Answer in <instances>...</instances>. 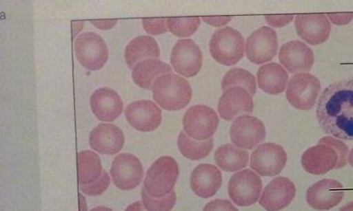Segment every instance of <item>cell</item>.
Returning a JSON list of instances; mask_svg holds the SVG:
<instances>
[{"instance_id": "obj_43", "label": "cell", "mask_w": 353, "mask_h": 211, "mask_svg": "<svg viewBox=\"0 0 353 211\" xmlns=\"http://www.w3.org/2000/svg\"><path fill=\"white\" fill-rule=\"evenodd\" d=\"M80 201H81V211H87V206H86V200L83 197V195H80Z\"/></svg>"}, {"instance_id": "obj_37", "label": "cell", "mask_w": 353, "mask_h": 211, "mask_svg": "<svg viewBox=\"0 0 353 211\" xmlns=\"http://www.w3.org/2000/svg\"><path fill=\"white\" fill-rule=\"evenodd\" d=\"M293 19H295L293 15H269V16L265 17V20L270 26L277 28L291 23Z\"/></svg>"}, {"instance_id": "obj_4", "label": "cell", "mask_w": 353, "mask_h": 211, "mask_svg": "<svg viewBox=\"0 0 353 211\" xmlns=\"http://www.w3.org/2000/svg\"><path fill=\"white\" fill-rule=\"evenodd\" d=\"M178 163L172 157H161L148 170L144 179V188L150 197L162 198L172 191L178 181Z\"/></svg>"}, {"instance_id": "obj_10", "label": "cell", "mask_w": 353, "mask_h": 211, "mask_svg": "<svg viewBox=\"0 0 353 211\" xmlns=\"http://www.w3.org/2000/svg\"><path fill=\"white\" fill-rule=\"evenodd\" d=\"M279 39L273 28L260 27L248 36L245 42V55L255 65L266 64L277 54Z\"/></svg>"}, {"instance_id": "obj_19", "label": "cell", "mask_w": 353, "mask_h": 211, "mask_svg": "<svg viewBox=\"0 0 353 211\" xmlns=\"http://www.w3.org/2000/svg\"><path fill=\"white\" fill-rule=\"evenodd\" d=\"M295 195V185L291 179L276 177L264 188L259 203L267 211H279L291 204Z\"/></svg>"}, {"instance_id": "obj_26", "label": "cell", "mask_w": 353, "mask_h": 211, "mask_svg": "<svg viewBox=\"0 0 353 211\" xmlns=\"http://www.w3.org/2000/svg\"><path fill=\"white\" fill-rule=\"evenodd\" d=\"M160 58L159 44L153 37L138 36L128 44L125 49V59L130 68H134L139 63L146 59Z\"/></svg>"}, {"instance_id": "obj_1", "label": "cell", "mask_w": 353, "mask_h": 211, "mask_svg": "<svg viewBox=\"0 0 353 211\" xmlns=\"http://www.w3.org/2000/svg\"><path fill=\"white\" fill-rule=\"evenodd\" d=\"M316 115L325 133L353 140V78L335 82L321 94Z\"/></svg>"}, {"instance_id": "obj_16", "label": "cell", "mask_w": 353, "mask_h": 211, "mask_svg": "<svg viewBox=\"0 0 353 211\" xmlns=\"http://www.w3.org/2000/svg\"><path fill=\"white\" fill-rule=\"evenodd\" d=\"M279 62L292 74H307L314 64V54L305 43L292 41L282 45Z\"/></svg>"}, {"instance_id": "obj_35", "label": "cell", "mask_w": 353, "mask_h": 211, "mask_svg": "<svg viewBox=\"0 0 353 211\" xmlns=\"http://www.w3.org/2000/svg\"><path fill=\"white\" fill-rule=\"evenodd\" d=\"M143 26L144 30L152 36H159L169 30L167 19H144Z\"/></svg>"}, {"instance_id": "obj_23", "label": "cell", "mask_w": 353, "mask_h": 211, "mask_svg": "<svg viewBox=\"0 0 353 211\" xmlns=\"http://www.w3.org/2000/svg\"><path fill=\"white\" fill-rule=\"evenodd\" d=\"M223 184L222 173L216 166L210 164H201L192 172L190 186L199 197H213Z\"/></svg>"}, {"instance_id": "obj_45", "label": "cell", "mask_w": 353, "mask_h": 211, "mask_svg": "<svg viewBox=\"0 0 353 211\" xmlns=\"http://www.w3.org/2000/svg\"><path fill=\"white\" fill-rule=\"evenodd\" d=\"M91 211H113V210H110V209H109V208H107L105 206H99V207L94 208V209H93Z\"/></svg>"}, {"instance_id": "obj_33", "label": "cell", "mask_w": 353, "mask_h": 211, "mask_svg": "<svg viewBox=\"0 0 353 211\" xmlns=\"http://www.w3.org/2000/svg\"><path fill=\"white\" fill-rule=\"evenodd\" d=\"M318 144H325L332 146L339 153V163L337 169L345 168L348 163L349 148L343 141L333 137H324L318 141Z\"/></svg>"}, {"instance_id": "obj_29", "label": "cell", "mask_w": 353, "mask_h": 211, "mask_svg": "<svg viewBox=\"0 0 353 211\" xmlns=\"http://www.w3.org/2000/svg\"><path fill=\"white\" fill-rule=\"evenodd\" d=\"M214 142L212 138L206 141H197L193 140L181 131L178 138V147L183 156L191 160H200L204 159L212 152Z\"/></svg>"}, {"instance_id": "obj_38", "label": "cell", "mask_w": 353, "mask_h": 211, "mask_svg": "<svg viewBox=\"0 0 353 211\" xmlns=\"http://www.w3.org/2000/svg\"><path fill=\"white\" fill-rule=\"evenodd\" d=\"M327 19L336 26H345L351 23L353 20V12H345V14H327Z\"/></svg>"}, {"instance_id": "obj_13", "label": "cell", "mask_w": 353, "mask_h": 211, "mask_svg": "<svg viewBox=\"0 0 353 211\" xmlns=\"http://www.w3.org/2000/svg\"><path fill=\"white\" fill-rule=\"evenodd\" d=\"M230 134L234 146L241 149L253 150L266 138V129L261 120L245 115L233 122Z\"/></svg>"}, {"instance_id": "obj_20", "label": "cell", "mask_w": 353, "mask_h": 211, "mask_svg": "<svg viewBox=\"0 0 353 211\" xmlns=\"http://www.w3.org/2000/svg\"><path fill=\"white\" fill-rule=\"evenodd\" d=\"M339 155L332 146L317 144L309 148L301 157L302 166L305 172L314 175H323L336 169Z\"/></svg>"}, {"instance_id": "obj_31", "label": "cell", "mask_w": 353, "mask_h": 211, "mask_svg": "<svg viewBox=\"0 0 353 211\" xmlns=\"http://www.w3.org/2000/svg\"><path fill=\"white\" fill-rule=\"evenodd\" d=\"M201 19L199 17L167 19L168 30L176 37L193 36L200 27Z\"/></svg>"}, {"instance_id": "obj_36", "label": "cell", "mask_w": 353, "mask_h": 211, "mask_svg": "<svg viewBox=\"0 0 353 211\" xmlns=\"http://www.w3.org/2000/svg\"><path fill=\"white\" fill-rule=\"evenodd\" d=\"M203 211H239L232 201L223 199L211 201L204 207Z\"/></svg>"}, {"instance_id": "obj_32", "label": "cell", "mask_w": 353, "mask_h": 211, "mask_svg": "<svg viewBox=\"0 0 353 211\" xmlns=\"http://www.w3.org/2000/svg\"><path fill=\"white\" fill-rule=\"evenodd\" d=\"M143 203L148 211H170L175 206L176 201V192L172 191L168 195L162 198L150 197L148 192L143 188L141 191Z\"/></svg>"}, {"instance_id": "obj_21", "label": "cell", "mask_w": 353, "mask_h": 211, "mask_svg": "<svg viewBox=\"0 0 353 211\" xmlns=\"http://www.w3.org/2000/svg\"><path fill=\"white\" fill-rule=\"evenodd\" d=\"M91 110L97 119L103 122H113L122 114L124 104L121 97L109 87L99 88L90 98Z\"/></svg>"}, {"instance_id": "obj_7", "label": "cell", "mask_w": 353, "mask_h": 211, "mask_svg": "<svg viewBox=\"0 0 353 211\" xmlns=\"http://www.w3.org/2000/svg\"><path fill=\"white\" fill-rule=\"evenodd\" d=\"M319 78L310 74H295L287 86L286 98L293 108L299 110L314 109L321 92Z\"/></svg>"}, {"instance_id": "obj_22", "label": "cell", "mask_w": 353, "mask_h": 211, "mask_svg": "<svg viewBox=\"0 0 353 211\" xmlns=\"http://www.w3.org/2000/svg\"><path fill=\"white\" fill-rule=\"evenodd\" d=\"M124 143V133L114 124H99L90 134V147L101 154L115 155L121 152Z\"/></svg>"}, {"instance_id": "obj_6", "label": "cell", "mask_w": 353, "mask_h": 211, "mask_svg": "<svg viewBox=\"0 0 353 211\" xmlns=\"http://www.w3.org/2000/svg\"><path fill=\"white\" fill-rule=\"evenodd\" d=\"M219 125L215 110L206 105H195L185 113L183 127L189 137L197 141L211 140Z\"/></svg>"}, {"instance_id": "obj_25", "label": "cell", "mask_w": 353, "mask_h": 211, "mask_svg": "<svg viewBox=\"0 0 353 211\" xmlns=\"http://www.w3.org/2000/svg\"><path fill=\"white\" fill-rule=\"evenodd\" d=\"M172 67L159 59H146L132 68V78L138 87L152 89L154 82L163 75L172 74Z\"/></svg>"}, {"instance_id": "obj_39", "label": "cell", "mask_w": 353, "mask_h": 211, "mask_svg": "<svg viewBox=\"0 0 353 211\" xmlns=\"http://www.w3.org/2000/svg\"><path fill=\"white\" fill-rule=\"evenodd\" d=\"M232 17L231 16H223V17H203V20L205 23L210 25V26L221 27L225 26L230 21H232Z\"/></svg>"}, {"instance_id": "obj_41", "label": "cell", "mask_w": 353, "mask_h": 211, "mask_svg": "<svg viewBox=\"0 0 353 211\" xmlns=\"http://www.w3.org/2000/svg\"><path fill=\"white\" fill-rule=\"evenodd\" d=\"M125 211H148L145 209L143 206V203L141 201H135V203H132L131 206H129Z\"/></svg>"}, {"instance_id": "obj_17", "label": "cell", "mask_w": 353, "mask_h": 211, "mask_svg": "<svg viewBox=\"0 0 353 211\" xmlns=\"http://www.w3.org/2000/svg\"><path fill=\"white\" fill-rule=\"evenodd\" d=\"M128 124L139 131H156L162 122V111L151 100H141L129 104L125 111Z\"/></svg>"}, {"instance_id": "obj_40", "label": "cell", "mask_w": 353, "mask_h": 211, "mask_svg": "<svg viewBox=\"0 0 353 211\" xmlns=\"http://www.w3.org/2000/svg\"><path fill=\"white\" fill-rule=\"evenodd\" d=\"M117 20L92 21L91 24L101 30H110L117 24Z\"/></svg>"}, {"instance_id": "obj_24", "label": "cell", "mask_w": 353, "mask_h": 211, "mask_svg": "<svg viewBox=\"0 0 353 211\" xmlns=\"http://www.w3.org/2000/svg\"><path fill=\"white\" fill-rule=\"evenodd\" d=\"M258 87L264 93L277 96L285 92L288 86L289 75L277 63L261 65L257 72Z\"/></svg>"}, {"instance_id": "obj_9", "label": "cell", "mask_w": 353, "mask_h": 211, "mask_svg": "<svg viewBox=\"0 0 353 211\" xmlns=\"http://www.w3.org/2000/svg\"><path fill=\"white\" fill-rule=\"evenodd\" d=\"M287 154L281 146L274 143L261 144L251 154L250 166L263 177L279 175L285 168Z\"/></svg>"}, {"instance_id": "obj_11", "label": "cell", "mask_w": 353, "mask_h": 211, "mask_svg": "<svg viewBox=\"0 0 353 211\" xmlns=\"http://www.w3.org/2000/svg\"><path fill=\"white\" fill-rule=\"evenodd\" d=\"M143 164L130 153H121L113 160L110 176L113 184L121 190H134L143 179Z\"/></svg>"}, {"instance_id": "obj_27", "label": "cell", "mask_w": 353, "mask_h": 211, "mask_svg": "<svg viewBox=\"0 0 353 211\" xmlns=\"http://www.w3.org/2000/svg\"><path fill=\"white\" fill-rule=\"evenodd\" d=\"M215 162L223 171L234 173L248 165L249 154L247 151L233 144H223L216 151Z\"/></svg>"}, {"instance_id": "obj_15", "label": "cell", "mask_w": 353, "mask_h": 211, "mask_svg": "<svg viewBox=\"0 0 353 211\" xmlns=\"http://www.w3.org/2000/svg\"><path fill=\"white\" fill-rule=\"evenodd\" d=\"M254 108L253 96L241 87L229 88L225 91L217 106L221 118L228 122L239 116L252 114Z\"/></svg>"}, {"instance_id": "obj_18", "label": "cell", "mask_w": 353, "mask_h": 211, "mask_svg": "<svg viewBox=\"0 0 353 211\" xmlns=\"http://www.w3.org/2000/svg\"><path fill=\"white\" fill-rule=\"evenodd\" d=\"M294 23L299 36L310 45H321L330 38L331 24L325 14H299Z\"/></svg>"}, {"instance_id": "obj_8", "label": "cell", "mask_w": 353, "mask_h": 211, "mask_svg": "<svg viewBox=\"0 0 353 211\" xmlns=\"http://www.w3.org/2000/svg\"><path fill=\"white\" fill-rule=\"evenodd\" d=\"M263 182L253 170L245 169L235 173L229 181L228 194L236 206H254L261 197Z\"/></svg>"}, {"instance_id": "obj_46", "label": "cell", "mask_w": 353, "mask_h": 211, "mask_svg": "<svg viewBox=\"0 0 353 211\" xmlns=\"http://www.w3.org/2000/svg\"><path fill=\"white\" fill-rule=\"evenodd\" d=\"M348 163L350 164V165H351L352 168H353V148L351 150V152L349 153Z\"/></svg>"}, {"instance_id": "obj_42", "label": "cell", "mask_w": 353, "mask_h": 211, "mask_svg": "<svg viewBox=\"0 0 353 211\" xmlns=\"http://www.w3.org/2000/svg\"><path fill=\"white\" fill-rule=\"evenodd\" d=\"M72 27H74V37L77 36V34L80 32L81 30H83V22H74V24H72Z\"/></svg>"}, {"instance_id": "obj_34", "label": "cell", "mask_w": 353, "mask_h": 211, "mask_svg": "<svg viewBox=\"0 0 353 211\" xmlns=\"http://www.w3.org/2000/svg\"><path fill=\"white\" fill-rule=\"evenodd\" d=\"M110 184V176L105 171L99 181L90 185H80V190L83 193L90 195V197H97V195L105 193L107 188H109Z\"/></svg>"}, {"instance_id": "obj_5", "label": "cell", "mask_w": 353, "mask_h": 211, "mask_svg": "<svg viewBox=\"0 0 353 211\" xmlns=\"http://www.w3.org/2000/svg\"><path fill=\"white\" fill-rule=\"evenodd\" d=\"M74 52L79 63L87 70H100L108 61V47L105 40L96 33L80 34L75 39Z\"/></svg>"}, {"instance_id": "obj_14", "label": "cell", "mask_w": 353, "mask_h": 211, "mask_svg": "<svg viewBox=\"0 0 353 211\" xmlns=\"http://www.w3.org/2000/svg\"><path fill=\"white\" fill-rule=\"evenodd\" d=\"M345 197L343 186L333 179H324L307 191L308 206L317 210H329L339 206Z\"/></svg>"}, {"instance_id": "obj_28", "label": "cell", "mask_w": 353, "mask_h": 211, "mask_svg": "<svg viewBox=\"0 0 353 211\" xmlns=\"http://www.w3.org/2000/svg\"><path fill=\"white\" fill-rule=\"evenodd\" d=\"M79 184L90 185L99 181L105 170L97 153L83 151L77 154Z\"/></svg>"}, {"instance_id": "obj_44", "label": "cell", "mask_w": 353, "mask_h": 211, "mask_svg": "<svg viewBox=\"0 0 353 211\" xmlns=\"http://www.w3.org/2000/svg\"><path fill=\"white\" fill-rule=\"evenodd\" d=\"M339 211H353V201L351 203L345 204V206H343Z\"/></svg>"}, {"instance_id": "obj_2", "label": "cell", "mask_w": 353, "mask_h": 211, "mask_svg": "<svg viewBox=\"0 0 353 211\" xmlns=\"http://www.w3.org/2000/svg\"><path fill=\"white\" fill-rule=\"evenodd\" d=\"M153 99L161 108L176 111L191 102L193 91L190 84L179 75L170 74L157 78L152 87Z\"/></svg>"}, {"instance_id": "obj_30", "label": "cell", "mask_w": 353, "mask_h": 211, "mask_svg": "<svg viewBox=\"0 0 353 211\" xmlns=\"http://www.w3.org/2000/svg\"><path fill=\"white\" fill-rule=\"evenodd\" d=\"M241 87L248 90L252 96L256 93V80L251 72L242 68H233L225 75L222 80L223 92L229 88Z\"/></svg>"}, {"instance_id": "obj_12", "label": "cell", "mask_w": 353, "mask_h": 211, "mask_svg": "<svg viewBox=\"0 0 353 211\" xmlns=\"http://www.w3.org/2000/svg\"><path fill=\"white\" fill-rule=\"evenodd\" d=\"M171 63L173 69L181 76L194 77L203 67V52L193 40H179L173 47Z\"/></svg>"}, {"instance_id": "obj_3", "label": "cell", "mask_w": 353, "mask_h": 211, "mask_svg": "<svg viewBox=\"0 0 353 211\" xmlns=\"http://www.w3.org/2000/svg\"><path fill=\"white\" fill-rule=\"evenodd\" d=\"M245 40L238 30L231 27L220 28L211 36L210 52L220 65L232 66L244 58Z\"/></svg>"}]
</instances>
